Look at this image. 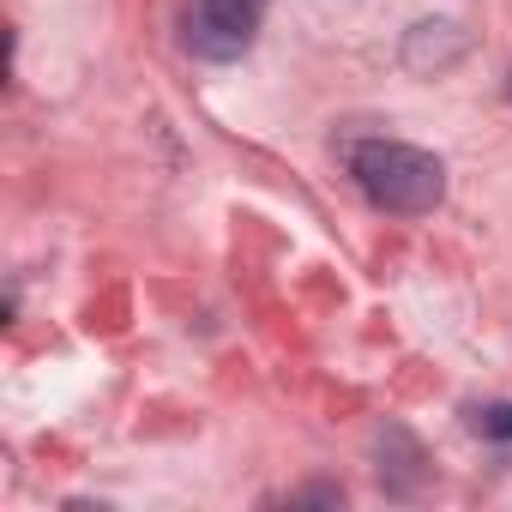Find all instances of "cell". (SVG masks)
<instances>
[{
    "label": "cell",
    "instance_id": "7a4b0ae2",
    "mask_svg": "<svg viewBox=\"0 0 512 512\" xmlns=\"http://www.w3.org/2000/svg\"><path fill=\"white\" fill-rule=\"evenodd\" d=\"M272 0H193L187 13V49L199 61H235L253 49Z\"/></svg>",
    "mask_w": 512,
    "mask_h": 512
},
{
    "label": "cell",
    "instance_id": "3957f363",
    "mask_svg": "<svg viewBox=\"0 0 512 512\" xmlns=\"http://www.w3.org/2000/svg\"><path fill=\"white\" fill-rule=\"evenodd\" d=\"M374 452H380V482H386V494H416V482H422V446H416L404 428H380Z\"/></svg>",
    "mask_w": 512,
    "mask_h": 512
},
{
    "label": "cell",
    "instance_id": "6da1fadb",
    "mask_svg": "<svg viewBox=\"0 0 512 512\" xmlns=\"http://www.w3.org/2000/svg\"><path fill=\"white\" fill-rule=\"evenodd\" d=\"M350 175L356 187L392 211V217H422L446 199V163L422 145H404V139H368L350 151Z\"/></svg>",
    "mask_w": 512,
    "mask_h": 512
},
{
    "label": "cell",
    "instance_id": "5b68a950",
    "mask_svg": "<svg viewBox=\"0 0 512 512\" xmlns=\"http://www.w3.org/2000/svg\"><path fill=\"white\" fill-rule=\"evenodd\" d=\"M470 422H476V434H488V440H512V404H488V410H476Z\"/></svg>",
    "mask_w": 512,
    "mask_h": 512
},
{
    "label": "cell",
    "instance_id": "277c9868",
    "mask_svg": "<svg viewBox=\"0 0 512 512\" xmlns=\"http://www.w3.org/2000/svg\"><path fill=\"white\" fill-rule=\"evenodd\" d=\"M458 55H464V37H458V25H446V19L416 25V31H410V43H404V61H410L416 73L446 67V61H458Z\"/></svg>",
    "mask_w": 512,
    "mask_h": 512
}]
</instances>
